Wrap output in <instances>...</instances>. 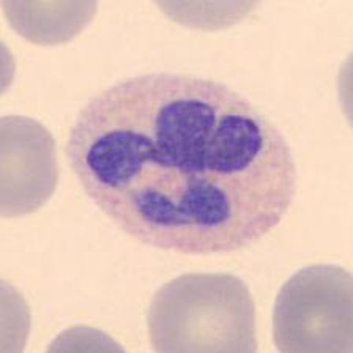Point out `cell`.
Returning a JSON list of instances; mask_svg holds the SVG:
<instances>
[{
  "label": "cell",
  "instance_id": "obj_1",
  "mask_svg": "<svg viewBox=\"0 0 353 353\" xmlns=\"http://www.w3.org/2000/svg\"><path fill=\"white\" fill-rule=\"evenodd\" d=\"M66 157L126 235L191 256L246 250L278 228L298 170L274 121L219 81L142 73L79 110Z\"/></svg>",
  "mask_w": 353,
  "mask_h": 353
},
{
  "label": "cell",
  "instance_id": "obj_2",
  "mask_svg": "<svg viewBox=\"0 0 353 353\" xmlns=\"http://www.w3.org/2000/svg\"><path fill=\"white\" fill-rule=\"evenodd\" d=\"M147 330L154 352H257L256 303L229 273H186L159 287Z\"/></svg>",
  "mask_w": 353,
  "mask_h": 353
},
{
  "label": "cell",
  "instance_id": "obj_3",
  "mask_svg": "<svg viewBox=\"0 0 353 353\" xmlns=\"http://www.w3.org/2000/svg\"><path fill=\"white\" fill-rule=\"evenodd\" d=\"M353 279L338 265L319 263L285 281L273 309V342L283 353L353 349Z\"/></svg>",
  "mask_w": 353,
  "mask_h": 353
},
{
  "label": "cell",
  "instance_id": "obj_4",
  "mask_svg": "<svg viewBox=\"0 0 353 353\" xmlns=\"http://www.w3.org/2000/svg\"><path fill=\"white\" fill-rule=\"evenodd\" d=\"M59 181L55 139L46 126L24 115L0 120V214L35 213L54 196Z\"/></svg>",
  "mask_w": 353,
  "mask_h": 353
},
{
  "label": "cell",
  "instance_id": "obj_5",
  "mask_svg": "<svg viewBox=\"0 0 353 353\" xmlns=\"http://www.w3.org/2000/svg\"><path fill=\"white\" fill-rule=\"evenodd\" d=\"M5 18L27 41L60 44L79 35L97 14L95 2H3Z\"/></svg>",
  "mask_w": 353,
  "mask_h": 353
}]
</instances>
